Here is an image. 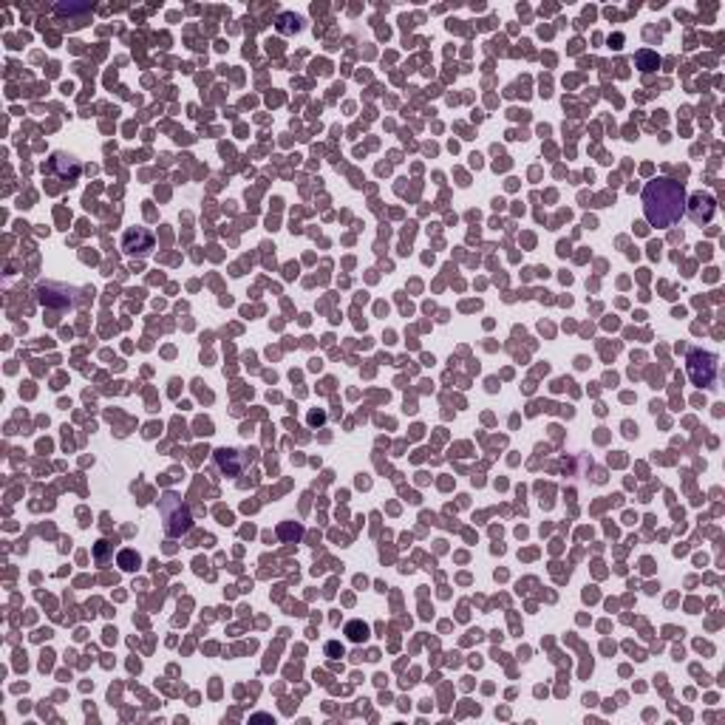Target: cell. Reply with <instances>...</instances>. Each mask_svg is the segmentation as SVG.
I'll return each instance as SVG.
<instances>
[{"mask_svg":"<svg viewBox=\"0 0 725 725\" xmlns=\"http://www.w3.org/2000/svg\"><path fill=\"white\" fill-rule=\"evenodd\" d=\"M686 213V190L675 179H655L643 187V216L652 227L666 230Z\"/></svg>","mask_w":725,"mask_h":725,"instance_id":"cell-1","label":"cell"},{"mask_svg":"<svg viewBox=\"0 0 725 725\" xmlns=\"http://www.w3.org/2000/svg\"><path fill=\"white\" fill-rule=\"evenodd\" d=\"M686 369H689V377L694 386H703L709 388L714 380H717V357L712 351H700V349H692L686 354Z\"/></svg>","mask_w":725,"mask_h":725,"instance_id":"cell-2","label":"cell"},{"mask_svg":"<svg viewBox=\"0 0 725 725\" xmlns=\"http://www.w3.org/2000/svg\"><path fill=\"white\" fill-rule=\"evenodd\" d=\"M162 516H165V527L170 535H182L190 530V510L182 504V498L176 493H168L162 498Z\"/></svg>","mask_w":725,"mask_h":725,"instance_id":"cell-3","label":"cell"},{"mask_svg":"<svg viewBox=\"0 0 725 725\" xmlns=\"http://www.w3.org/2000/svg\"><path fill=\"white\" fill-rule=\"evenodd\" d=\"M686 207H689L694 224H709V222L714 219V213H717L714 196H709V193H694V196H692V205H686Z\"/></svg>","mask_w":725,"mask_h":725,"instance_id":"cell-4","label":"cell"},{"mask_svg":"<svg viewBox=\"0 0 725 725\" xmlns=\"http://www.w3.org/2000/svg\"><path fill=\"white\" fill-rule=\"evenodd\" d=\"M122 246H125V252H131V255L148 252V249H153V236H151L148 230H128L125 239H122Z\"/></svg>","mask_w":725,"mask_h":725,"instance_id":"cell-5","label":"cell"},{"mask_svg":"<svg viewBox=\"0 0 725 725\" xmlns=\"http://www.w3.org/2000/svg\"><path fill=\"white\" fill-rule=\"evenodd\" d=\"M236 451H219L216 454V459H219V465H222V471H227V474H239V465H236Z\"/></svg>","mask_w":725,"mask_h":725,"instance_id":"cell-6","label":"cell"},{"mask_svg":"<svg viewBox=\"0 0 725 725\" xmlns=\"http://www.w3.org/2000/svg\"><path fill=\"white\" fill-rule=\"evenodd\" d=\"M346 635H349L354 643H360V640L369 635V626H366V623H360V621H351V623L346 626Z\"/></svg>","mask_w":725,"mask_h":725,"instance_id":"cell-7","label":"cell"},{"mask_svg":"<svg viewBox=\"0 0 725 725\" xmlns=\"http://www.w3.org/2000/svg\"><path fill=\"white\" fill-rule=\"evenodd\" d=\"M119 564H122V569H136L139 567V555L125 550V552H119Z\"/></svg>","mask_w":725,"mask_h":725,"instance_id":"cell-8","label":"cell"},{"mask_svg":"<svg viewBox=\"0 0 725 725\" xmlns=\"http://www.w3.org/2000/svg\"><path fill=\"white\" fill-rule=\"evenodd\" d=\"M638 62H640V68H643V71L658 68V57H655L652 51H640V54H638Z\"/></svg>","mask_w":725,"mask_h":725,"instance_id":"cell-9","label":"cell"}]
</instances>
